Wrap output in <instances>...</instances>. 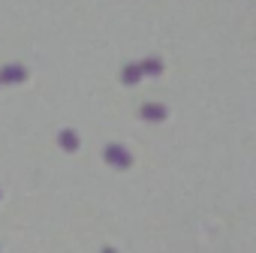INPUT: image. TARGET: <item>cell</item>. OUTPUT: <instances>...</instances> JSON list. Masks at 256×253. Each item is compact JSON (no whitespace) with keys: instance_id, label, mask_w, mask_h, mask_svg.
Wrapping results in <instances>:
<instances>
[{"instance_id":"6da1fadb","label":"cell","mask_w":256,"mask_h":253,"mask_svg":"<svg viewBox=\"0 0 256 253\" xmlns=\"http://www.w3.org/2000/svg\"><path fill=\"white\" fill-rule=\"evenodd\" d=\"M106 163L108 166H118V169H126V166L133 163V157H130V151L120 148V145H108L106 148Z\"/></svg>"},{"instance_id":"7a4b0ae2","label":"cell","mask_w":256,"mask_h":253,"mask_svg":"<svg viewBox=\"0 0 256 253\" xmlns=\"http://www.w3.org/2000/svg\"><path fill=\"white\" fill-rule=\"evenodd\" d=\"M24 78H28V70H24V66H16V64H10V66H4V70H0V82H6V84L24 82Z\"/></svg>"},{"instance_id":"3957f363","label":"cell","mask_w":256,"mask_h":253,"mask_svg":"<svg viewBox=\"0 0 256 253\" xmlns=\"http://www.w3.org/2000/svg\"><path fill=\"white\" fill-rule=\"evenodd\" d=\"M142 118H145V120H163V118H166V108H160V106L151 102V106L142 108Z\"/></svg>"},{"instance_id":"277c9868","label":"cell","mask_w":256,"mask_h":253,"mask_svg":"<svg viewBox=\"0 0 256 253\" xmlns=\"http://www.w3.org/2000/svg\"><path fill=\"white\" fill-rule=\"evenodd\" d=\"M139 78H142V70H139L136 64H130V66L124 70V82H126V84H136Z\"/></svg>"},{"instance_id":"5b68a950","label":"cell","mask_w":256,"mask_h":253,"mask_svg":"<svg viewBox=\"0 0 256 253\" xmlns=\"http://www.w3.org/2000/svg\"><path fill=\"white\" fill-rule=\"evenodd\" d=\"M60 145H64V148H70V151H72V148H76V145H78V139H76V133H70V130H64V133H60Z\"/></svg>"},{"instance_id":"8992f818","label":"cell","mask_w":256,"mask_h":253,"mask_svg":"<svg viewBox=\"0 0 256 253\" xmlns=\"http://www.w3.org/2000/svg\"><path fill=\"white\" fill-rule=\"evenodd\" d=\"M145 70H148V72H160V64H157V60H148Z\"/></svg>"}]
</instances>
